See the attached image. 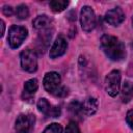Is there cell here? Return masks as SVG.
I'll return each mask as SVG.
<instances>
[{
  "label": "cell",
  "mask_w": 133,
  "mask_h": 133,
  "mask_svg": "<svg viewBox=\"0 0 133 133\" xmlns=\"http://www.w3.org/2000/svg\"><path fill=\"white\" fill-rule=\"evenodd\" d=\"M101 48L106 56L113 61H119L126 57L125 45L113 35L104 34L101 37Z\"/></svg>",
  "instance_id": "obj_1"
},
{
  "label": "cell",
  "mask_w": 133,
  "mask_h": 133,
  "mask_svg": "<svg viewBox=\"0 0 133 133\" xmlns=\"http://www.w3.org/2000/svg\"><path fill=\"white\" fill-rule=\"evenodd\" d=\"M27 34H28V31L24 26L12 25L9 28L8 35H7V41L10 48L12 49L19 48L27 37Z\"/></svg>",
  "instance_id": "obj_2"
},
{
  "label": "cell",
  "mask_w": 133,
  "mask_h": 133,
  "mask_svg": "<svg viewBox=\"0 0 133 133\" xmlns=\"http://www.w3.org/2000/svg\"><path fill=\"white\" fill-rule=\"evenodd\" d=\"M121 87V73L117 70H113L105 78V89L110 97H116Z\"/></svg>",
  "instance_id": "obj_3"
},
{
  "label": "cell",
  "mask_w": 133,
  "mask_h": 133,
  "mask_svg": "<svg viewBox=\"0 0 133 133\" xmlns=\"http://www.w3.org/2000/svg\"><path fill=\"white\" fill-rule=\"evenodd\" d=\"M21 66L25 72L33 73L37 70V56L36 53L31 49L22 51L20 55Z\"/></svg>",
  "instance_id": "obj_4"
},
{
  "label": "cell",
  "mask_w": 133,
  "mask_h": 133,
  "mask_svg": "<svg viewBox=\"0 0 133 133\" xmlns=\"http://www.w3.org/2000/svg\"><path fill=\"white\" fill-rule=\"evenodd\" d=\"M80 23L83 31L85 32H90L94 30L96 27L97 21H96V16L90 6H83L80 11Z\"/></svg>",
  "instance_id": "obj_5"
},
{
  "label": "cell",
  "mask_w": 133,
  "mask_h": 133,
  "mask_svg": "<svg viewBox=\"0 0 133 133\" xmlns=\"http://www.w3.org/2000/svg\"><path fill=\"white\" fill-rule=\"evenodd\" d=\"M35 116L33 114H20L16 119V133H31L34 127Z\"/></svg>",
  "instance_id": "obj_6"
},
{
  "label": "cell",
  "mask_w": 133,
  "mask_h": 133,
  "mask_svg": "<svg viewBox=\"0 0 133 133\" xmlns=\"http://www.w3.org/2000/svg\"><path fill=\"white\" fill-rule=\"evenodd\" d=\"M60 76L58 73L56 72H49L45 75L43 83H44V87L45 89L50 92V94H54L60 86Z\"/></svg>",
  "instance_id": "obj_7"
},
{
  "label": "cell",
  "mask_w": 133,
  "mask_h": 133,
  "mask_svg": "<svg viewBox=\"0 0 133 133\" xmlns=\"http://www.w3.org/2000/svg\"><path fill=\"white\" fill-rule=\"evenodd\" d=\"M66 49H68V42H66V39L62 35H59L55 39V42L53 43V45H52V47L50 49V53H49L50 58L55 59L57 57L62 56L65 53Z\"/></svg>",
  "instance_id": "obj_8"
},
{
  "label": "cell",
  "mask_w": 133,
  "mask_h": 133,
  "mask_svg": "<svg viewBox=\"0 0 133 133\" xmlns=\"http://www.w3.org/2000/svg\"><path fill=\"white\" fill-rule=\"evenodd\" d=\"M125 20V14L121 7H114L109 9L105 15V21L112 26H118Z\"/></svg>",
  "instance_id": "obj_9"
},
{
  "label": "cell",
  "mask_w": 133,
  "mask_h": 133,
  "mask_svg": "<svg viewBox=\"0 0 133 133\" xmlns=\"http://www.w3.org/2000/svg\"><path fill=\"white\" fill-rule=\"evenodd\" d=\"M37 108H38V110L42 113H44L46 116H49V117H57L60 114V109L58 107L52 106L48 102V100L45 99V98L38 100V102H37Z\"/></svg>",
  "instance_id": "obj_10"
},
{
  "label": "cell",
  "mask_w": 133,
  "mask_h": 133,
  "mask_svg": "<svg viewBox=\"0 0 133 133\" xmlns=\"http://www.w3.org/2000/svg\"><path fill=\"white\" fill-rule=\"evenodd\" d=\"M98 101L97 99L92 98V97H88L86 98L83 103H82V110H83V114L85 115H91L94 113H96V111L98 110Z\"/></svg>",
  "instance_id": "obj_11"
},
{
  "label": "cell",
  "mask_w": 133,
  "mask_h": 133,
  "mask_svg": "<svg viewBox=\"0 0 133 133\" xmlns=\"http://www.w3.org/2000/svg\"><path fill=\"white\" fill-rule=\"evenodd\" d=\"M50 24H51V20L46 15L37 16L33 20V27L37 30H46V29L49 28Z\"/></svg>",
  "instance_id": "obj_12"
},
{
  "label": "cell",
  "mask_w": 133,
  "mask_h": 133,
  "mask_svg": "<svg viewBox=\"0 0 133 133\" xmlns=\"http://www.w3.org/2000/svg\"><path fill=\"white\" fill-rule=\"evenodd\" d=\"M133 98V82L126 80L122 87V101L128 103Z\"/></svg>",
  "instance_id": "obj_13"
},
{
  "label": "cell",
  "mask_w": 133,
  "mask_h": 133,
  "mask_svg": "<svg viewBox=\"0 0 133 133\" xmlns=\"http://www.w3.org/2000/svg\"><path fill=\"white\" fill-rule=\"evenodd\" d=\"M69 112L71 113V115L76 116L78 118H80L83 115V110H82V103L78 102V101H73L70 103L69 105Z\"/></svg>",
  "instance_id": "obj_14"
},
{
  "label": "cell",
  "mask_w": 133,
  "mask_h": 133,
  "mask_svg": "<svg viewBox=\"0 0 133 133\" xmlns=\"http://www.w3.org/2000/svg\"><path fill=\"white\" fill-rule=\"evenodd\" d=\"M69 5V1L65 0H52L50 2V8L54 12H61L63 11Z\"/></svg>",
  "instance_id": "obj_15"
},
{
  "label": "cell",
  "mask_w": 133,
  "mask_h": 133,
  "mask_svg": "<svg viewBox=\"0 0 133 133\" xmlns=\"http://www.w3.org/2000/svg\"><path fill=\"white\" fill-rule=\"evenodd\" d=\"M38 88V82L36 79H29L24 84V92L31 96L33 95Z\"/></svg>",
  "instance_id": "obj_16"
},
{
  "label": "cell",
  "mask_w": 133,
  "mask_h": 133,
  "mask_svg": "<svg viewBox=\"0 0 133 133\" xmlns=\"http://www.w3.org/2000/svg\"><path fill=\"white\" fill-rule=\"evenodd\" d=\"M16 15L19 19L21 20H24V19H27L28 16H29V9L28 7L25 5V4H20L17 6V9H16Z\"/></svg>",
  "instance_id": "obj_17"
},
{
  "label": "cell",
  "mask_w": 133,
  "mask_h": 133,
  "mask_svg": "<svg viewBox=\"0 0 133 133\" xmlns=\"http://www.w3.org/2000/svg\"><path fill=\"white\" fill-rule=\"evenodd\" d=\"M43 133H62V127L57 123H52L44 130Z\"/></svg>",
  "instance_id": "obj_18"
},
{
  "label": "cell",
  "mask_w": 133,
  "mask_h": 133,
  "mask_svg": "<svg viewBox=\"0 0 133 133\" xmlns=\"http://www.w3.org/2000/svg\"><path fill=\"white\" fill-rule=\"evenodd\" d=\"M65 133H81V132L77 123L75 121H71L65 128Z\"/></svg>",
  "instance_id": "obj_19"
},
{
  "label": "cell",
  "mask_w": 133,
  "mask_h": 133,
  "mask_svg": "<svg viewBox=\"0 0 133 133\" xmlns=\"http://www.w3.org/2000/svg\"><path fill=\"white\" fill-rule=\"evenodd\" d=\"M69 89L65 87V86H59V88L53 94L55 97H59V98H63V97H65L68 94H69V91H68Z\"/></svg>",
  "instance_id": "obj_20"
},
{
  "label": "cell",
  "mask_w": 133,
  "mask_h": 133,
  "mask_svg": "<svg viewBox=\"0 0 133 133\" xmlns=\"http://www.w3.org/2000/svg\"><path fill=\"white\" fill-rule=\"evenodd\" d=\"M126 121H127V124L129 125V127L133 130V109H131V110H129L127 112Z\"/></svg>",
  "instance_id": "obj_21"
},
{
  "label": "cell",
  "mask_w": 133,
  "mask_h": 133,
  "mask_svg": "<svg viewBox=\"0 0 133 133\" xmlns=\"http://www.w3.org/2000/svg\"><path fill=\"white\" fill-rule=\"evenodd\" d=\"M2 12H3L5 16L10 17V16L14 14V9H12L11 6H7V5H5V6H3V8H2Z\"/></svg>",
  "instance_id": "obj_22"
},
{
  "label": "cell",
  "mask_w": 133,
  "mask_h": 133,
  "mask_svg": "<svg viewBox=\"0 0 133 133\" xmlns=\"http://www.w3.org/2000/svg\"><path fill=\"white\" fill-rule=\"evenodd\" d=\"M0 26H1L0 36H3V34H4V29H5V24H4V21H3V20H1V21H0Z\"/></svg>",
  "instance_id": "obj_23"
},
{
  "label": "cell",
  "mask_w": 133,
  "mask_h": 133,
  "mask_svg": "<svg viewBox=\"0 0 133 133\" xmlns=\"http://www.w3.org/2000/svg\"><path fill=\"white\" fill-rule=\"evenodd\" d=\"M132 24H133V17H132Z\"/></svg>",
  "instance_id": "obj_24"
},
{
  "label": "cell",
  "mask_w": 133,
  "mask_h": 133,
  "mask_svg": "<svg viewBox=\"0 0 133 133\" xmlns=\"http://www.w3.org/2000/svg\"><path fill=\"white\" fill-rule=\"evenodd\" d=\"M132 47H133V43H132Z\"/></svg>",
  "instance_id": "obj_25"
}]
</instances>
